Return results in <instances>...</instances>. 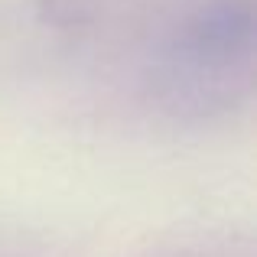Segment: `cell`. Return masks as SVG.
<instances>
[{
	"instance_id": "obj_1",
	"label": "cell",
	"mask_w": 257,
	"mask_h": 257,
	"mask_svg": "<svg viewBox=\"0 0 257 257\" xmlns=\"http://www.w3.org/2000/svg\"><path fill=\"white\" fill-rule=\"evenodd\" d=\"M247 43H251V0H218L189 30V46L208 59H228Z\"/></svg>"
}]
</instances>
